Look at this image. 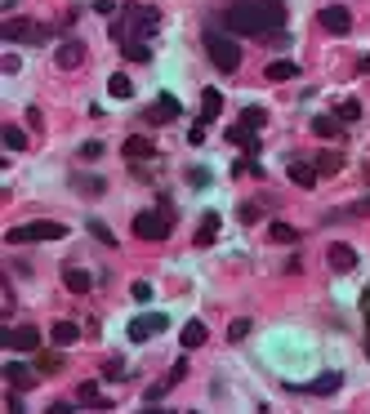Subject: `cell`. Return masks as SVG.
I'll list each match as a JSON object with an SVG mask.
<instances>
[{"instance_id": "1", "label": "cell", "mask_w": 370, "mask_h": 414, "mask_svg": "<svg viewBox=\"0 0 370 414\" xmlns=\"http://www.w3.org/2000/svg\"><path fill=\"white\" fill-rule=\"evenodd\" d=\"M224 27L232 36L281 41V31H286V0H237V5L224 9Z\"/></svg>"}, {"instance_id": "2", "label": "cell", "mask_w": 370, "mask_h": 414, "mask_svg": "<svg viewBox=\"0 0 370 414\" xmlns=\"http://www.w3.org/2000/svg\"><path fill=\"white\" fill-rule=\"evenodd\" d=\"M156 22H161V9L152 5H121V22H112V41L125 45V41H147V36L156 31Z\"/></svg>"}, {"instance_id": "3", "label": "cell", "mask_w": 370, "mask_h": 414, "mask_svg": "<svg viewBox=\"0 0 370 414\" xmlns=\"http://www.w3.org/2000/svg\"><path fill=\"white\" fill-rule=\"evenodd\" d=\"M67 227L54 218H36V223H18L5 232V245H36V241H63Z\"/></svg>"}, {"instance_id": "4", "label": "cell", "mask_w": 370, "mask_h": 414, "mask_svg": "<svg viewBox=\"0 0 370 414\" xmlns=\"http://www.w3.org/2000/svg\"><path fill=\"white\" fill-rule=\"evenodd\" d=\"M174 232V214H170V205H156V210H139L134 214V236L139 241H165Z\"/></svg>"}, {"instance_id": "5", "label": "cell", "mask_w": 370, "mask_h": 414, "mask_svg": "<svg viewBox=\"0 0 370 414\" xmlns=\"http://www.w3.org/2000/svg\"><path fill=\"white\" fill-rule=\"evenodd\" d=\"M205 54H210V63H214L219 71H237L241 67V45L232 41V36L214 31V27L205 31Z\"/></svg>"}, {"instance_id": "6", "label": "cell", "mask_w": 370, "mask_h": 414, "mask_svg": "<svg viewBox=\"0 0 370 414\" xmlns=\"http://www.w3.org/2000/svg\"><path fill=\"white\" fill-rule=\"evenodd\" d=\"M0 36L14 41V45H45L49 27H45V22H36V18H5V22H0Z\"/></svg>"}, {"instance_id": "7", "label": "cell", "mask_w": 370, "mask_h": 414, "mask_svg": "<svg viewBox=\"0 0 370 414\" xmlns=\"http://www.w3.org/2000/svg\"><path fill=\"white\" fill-rule=\"evenodd\" d=\"M339 387H343V374L326 370V374H317L313 383H286V392H294V397H335Z\"/></svg>"}, {"instance_id": "8", "label": "cell", "mask_w": 370, "mask_h": 414, "mask_svg": "<svg viewBox=\"0 0 370 414\" xmlns=\"http://www.w3.org/2000/svg\"><path fill=\"white\" fill-rule=\"evenodd\" d=\"M0 343L9 352H41V330H36V325H5V330H0Z\"/></svg>"}, {"instance_id": "9", "label": "cell", "mask_w": 370, "mask_h": 414, "mask_svg": "<svg viewBox=\"0 0 370 414\" xmlns=\"http://www.w3.org/2000/svg\"><path fill=\"white\" fill-rule=\"evenodd\" d=\"M165 330H170V316L165 312H143V316H134V321H130V338H134V343H147V338H156Z\"/></svg>"}, {"instance_id": "10", "label": "cell", "mask_w": 370, "mask_h": 414, "mask_svg": "<svg viewBox=\"0 0 370 414\" xmlns=\"http://www.w3.org/2000/svg\"><path fill=\"white\" fill-rule=\"evenodd\" d=\"M317 22H322V31H330V36H348L352 31V14L343 5H326L322 14H317Z\"/></svg>"}, {"instance_id": "11", "label": "cell", "mask_w": 370, "mask_h": 414, "mask_svg": "<svg viewBox=\"0 0 370 414\" xmlns=\"http://www.w3.org/2000/svg\"><path fill=\"white\" fill-rule=\"evenodd\" d=\"M179 99L174 94H156V103L147 107V120H152V125H170V120H179Z\"/></svg>"}, {"instance_id": "12", "label": "cell", "mask_w": 370, "mask_h": 414, "mask_svg": "<svg viewBox=\"0 0 370 414\" xmlns=\"http://www.w3.org/2000/svg\"><path fill=\"white\" fill-rule=\"evenodd\" d=\"M0 374H5V383H14V387H32L41 370H36V361L32 365L27 361H5V365H0Z\"/></svg>"}, {"instance_id": "13", "label": "cell", "mask_w": 370, "mask_h": 414, "mask_svg": "<svg viewBox=\"0 0 370 414\" xmlns=\"http://www.w3.org/2000/svg\"><path fill=\"white\" fill-rule=\"evenodd\" d=\"M326 263H330V272H352V267H357V250L343 245V241H335V245L326 250Z\"/></svg>"}, {"instance_id": "14", "label": "cell", "mask_w": 370, "mask_h": 414, "mask_svg": "<svg viewBox=\"0 0 370 414\" xmlns=\"http://www.w3.org/2000/svg\"><path fill=\"white\" fill-rule=\"evenodd\" d=\"M286 174L294 178V187H303V192H313V187H317V178H322L313 161H290V165H286Z\"/></svg>"}, {"instance_id": "15", "label": "cell", "mask_w": 370, "mask_h": 414, "mask_svg": "<svg viewBox=\"0 0 370 414\" xmlns=\"http://www.w3.org/2000/svg\"><path fill=\"white\" fill-rule=\"evenodd\" d=\"M54 63L63 67V71L81 67V63H85V45H81V41H63V45H58V54H54Z\"/></svg>"}, {"instance_id": "16", "label": "cell", "mask_w": 370, "mask_h": 414, "mask_svg": "<svg viewBox=\"0 0 370 414\" xmlns=\"http://www.w3.org/2000/svg\"><path fill=\"white\" fill-rule=\"evenodd\" d=\"M63 285L71 290V294H90V290H94V276L90 272H85V267H63Z\"/></svg>"}, {"instance_id": "17", "label": "cell", "mask_w": 370, "mask_h": 414, "mask_svg": "<svg viewBox=\"0 0 370 414\" xmlns=\"http://www.w3.org/2000/svg\"><path fill=\"white\" fill-rule=\"evenodd\" d=\"M224 138H228V143H237V148H245L250 156L259 152V134H254L250 125H228V129H224Z\"/></svg>"}, {"instance_id": "18", "label": "cell", "mask_w": 370, "mask_h": 414, "mask_svg": "<svg viewBox=\"0 0 370 414\" xmlns=\"http://www.w3.org/2000/svg\"><path fill=\"white\" fill-rule=\"evenodd\" d=\"M219 112H224V94L210 85V90H201V125H210V120H219Z\"/></svg>"}, {"instance_id": "19", "label": "cell", "mask_w": 370, "mask_h": 414, "mask_svg": "<svg viewBox=\"0 0 370 414\" xmlns=\"http://www.w3.org/2000/svg\"><path fill=\"white\" fill-rule=\"evenodd\" d=\"M76 401H81V406H90V410H112V397L98 392V383H81L76 387Z\"/></svg>"}, {"instance_id": "20", "label": "cell", "mask_w": 370, "mask_h": 414, "mask_svg": "<svg viewBox=\"0 0 370 414\" xmlns=\"http://www.w3.org/2000/svg\"><path fill=\"white\" fill-rule=\"evenodd\" d=\"M121 152H125V161H152V156H156V148L143 138V134H134V138H125V148H121Z\"/></svg>"}, {"instance_id": "21", "label": "cell", "mask_w": 370, "mask_h": 414, "mask_svg": "<svg viewBox=\"0 0 370 414\" xmlns=\"http://www.w3.org/2000/svg\"><path fill=\"white\" fill-rule=\"evenodd\" d=\"M205 338H210L205 321H188V325H183V334H179V343H183V352H192V348H201Z\"/></svg>"}, {"instance_id": "22", "label": "cell", "mask_w": 370, "mask_h": 414, "mask_svg": "<svg viewBox=\"0 0 370 414\" xmlns=\"http://www.w3.org/2000/svg\"><path fill=\"white\" fill-rule=\"evenodd\" d=\"M71 187H76L81 197H103V192H107V178H98V174H76V178H71Z\"/></svg>"}, {"instance_id": "23", "label": "cell", "mask_w": 370, "mask_h": 414, "mask_svg": "<svg viewBox=\"0 0 370 414\" xmlns=\"http://www.w3.org/2000/svg\"><path fill=\"white\" fill-rule=\"evenodd\" d=\"M49 338H54L58 348H71L81 338V325L76 321H54V330H49Z\"/></svg>"}, {"instance_id": "24", "label": "cell", "mask_w": 370, "mask_h": 414, "mask_svg": "<svg viewBox=\"0 0 370 414\" xmlns=\"http://www.w3.org/2000/svg\"><path fill=\"white\" fill-rule=\"evenodd\" d=\"M313 134L317 138H343V120L339 116H313Z\"/></svg>"}, {"instance_id": "25", "label": "cell", "mask_w": 370, "mask_h": 414, "mask_svg": "<svg viewBox=\"0 0 370 414\" xmlns=\"http://www.w3.org/2000/svg\"><path fill=\"white\" fill-rule=\"evenodd\" d=\"M299 76V63H290V58H277V63H268V80L281 85V80H294Z\"/></svg>"}, {"instance_id": "26", "label": "cell", "mask_w": 370, "mask_h": 414, "mask_svg": "<svg viewBox=\"0 0 370 414\" xmlns=\"http://www.w3.org/2000/svg\"><path fill=\"white\" fill-rule=\"evenodd\" d=\"M121 54H125V63H152V45L147 41H125Z\"/></svg>"}, {"instance_id": "27", "label": "cell", "mask_w": 370, "mask_h": 414, "mask_svg": "<svg viewBox=\"0 0 370 414\" xmlns=\"http://www.w3.org/2000/svg\"><path fill=\"white\" fill-rule=\"evenodd\" d=\"M214 236H219V214H205L201 218V227H196V245H214Z\"/></svg>"}, {"instance_id": "28", "label": "cell", "mask_w": 370, "mask_h": 414, "mask_svg": "<svg viewBox=\"0 0 370 414\" xmlns=\"http://www.w3.org/2000/svg\"><path fill=\"white\" fill-rule=\"evenodd\" d=\"M0 138H5L9 152H22V148H27V134H22L18 125H0Z\"/></svg>"}, {"instance_id": "29", "label": "cell", "mask_w": 370, "mask_h": 414, "mask_svg": "<svg viewBox=\"0 0 370 414\" xmlns=\"http://www.w3.org/2000/svg\"><path fill=\"white\" fill-rule=\"evenodd\" d=\"M268 236H273L277 245H299V232H294L290 223H273V227H268Z\"/></svg>"}, {"instance_id": "30", "label": "cell", "mask_w": 370, "mask_h": 414, "mask_svg": "<svg viewBox=\"0 0 370 414\" xmlns=\"http://www.w3.org/2000/svg\"><path fill=\"white\" fill-rule=\"evenodd\" d=\"M107 90H112V99H130V94H134V80L125 76V71H116V76L107 80Z\"/></svg>"}, {"instance_id": "31", "label": "cell", "mask_w": 370, "mask_h": 414, "mask_svg": "<svg viewBox=\"0 0 370 414\" xmlns=\"http://www.w3.org/2000/svg\"><path fill=\"white\" fill-rule=\"evenodd\" d=\"M317 174H339V169H343V156L339 152H326V156H317Z\"/></svg>"}, {"instance_id": "32", "label": "cell", "mask_w": 370, "mask_h": 414, "mask_svg": "<svg viewBox=\"0 0 370 414\" xmlns=\"http://www.w3.org/2000/svg\"><path fill=\"white\" fill-rule=\"evenodd\" d=\"M90 232H94L98 241H103V245H107V250H116V232H112V227H107V223H103V218H90Z\"/></svg>"}, {"instance_id": "33", "label": "cell", "mask_w": 370, "mask_h": 414, "mask_svg": "<svg viewBox=\"0 0 370 414\" xmlns=\"http://www.w3.org/2000/svg\"><path fill=\"white\" fill-rule=\"evenodd\" d=\"M241 125L263 129V125H268V112H263V107H245V112H241Z\"/></svg>"}, {"instance_id": "34", "label": "cell", "mask_w": 370, "mask_h": 414, "mask_svg": "<svg viewBox=\"0 0 370 414\" xmlns=\"http://www.w3.org/2000/svg\"><path fill=\"white\" fill-rule=\"evenodd\" d=\"M339 120H343V125H348V120H362V103H357V99H348V103H339V112H335Z\"/></svg>"}, {"instance_id": "35", "label": "cell", "mask_w": 370, "mask_h": 414, "mask_svg": "<svg viewBox=\"0 0 370 414\" xmlns=\"http://www.w3.org/2000/svg\"><path fill=\"white\" fill-rule=\"evenodd\" d=\"M245 334H250V316H237V321L228 325V338H232V343H241Z\"/></svg>"}, {"instance_id": "36", "label": "cell", "mask_w": 370, "mask_h": 414, "mask_svg": "<svg viewBox=\"0 0 370 414\" xmlns=\"http://www.w3.org/2000/svg\"><path fill=\"white\" fill-rule=\"evenodd\" d=\"M103 152H107V148H103L98 138H85V143H81V156H85V161H98Z\"/></svg>"}, {"instance_id": "37", "label": "cell", "mask_w": 370, "mask_h": 414, "mask_svg": "<svg viewBox=\"0 0 370 414\" xmlns=\"http://www.w3.org/2000/svg\"><path fill=\"white\" fill-rule=\"evenodd\" d=\"M36 370H41V374H58V370H63V357H41V361H36Z\"/></svg>"}, {"instance_id": "38", "label": "cell", "mask_w": 370, "mask_h": 414, "mask_svg": "<svg viewBox=\"0 0 370 414\" xmlns=\"http://www.w3.org/2000/svg\"><path fill=\"white\" fill-rule=\"evenodd\" d=\"M165 387H170V379H165V383H152V387L143 392V406H156V401L165 397Z\"/></svg>"}, {"instance_id": "39", "label": "cell", "mask_w": 370, "mask_h": 414, "mask_svg": "<svg viewBox=\"0 0 370 414\" xmlns=\"http://www.w3.org/2000/svg\"><path fill=\"white\" fill-rule=\"evenodd\" d=\"M237 218H241V223H259L263 214H259V205H254V201H245L241 210H237Z\"/></svg>"}, {"instance_id": "40", "label": "cell", "mask_w": 370, "mask_h": 414, "mask_svg": "<svg viewBox=\"0 0 370 414\" xmlns=\"http://www.w3.org/2000/svg\"><path fill=\"white\" fill-rule=\"evenodd\" d=\"M183 379H188V357H179L170 365V383H183Z\"/></svg>"}, {"instance_id": "41", "label": "cell", "mask_w": 370, "mask_h": 414, "mask_svg": "<svg viewBox=\"0 0 370 414\" xmlns=\"http://www.w3.org/2000/svg\"><path fill=\"white\" fill-rule=\"evenodd\" d=\"M103 374H107V379H121V374H125V361H103Z\"/></svg>"}, {"instance_id": "42", "label": "cell", "mask_w": 370, "mask_h": 414, "mask_svg": "<svg viewBox=\"0 0 370 414\" xmlns=\"http://www.w3.org/2000/svg\"><path fill=\"white\" fill-rule=\"evenodd\" d=\"M0 71H5V76H14V71H22L18 54H5V58H0Z\"/></svg>"}, {"instance_id": "43", "label": "cell", "mask_w": 370, "mask_h": 414, "mask_svg": "<svg viewBox=\"0 0 370 414\" xmlns=\"http://www.w3.org/2000/svg\"><path fill=\"white\" fill-rule=\"evenodd\" d=\"M130 294L139 299V303H147V299H152V285H147V281H134V290H130Z\"/></svg>"}, {"instance_id": "44", "label": "cell", "mask_w": 370, "mask_h": 414, "mask_svg": "<svg viewBox=\"0 0 370 414\" xmlns=\"http://www.w3.org/2000/svg\"><path fill=\"white\" fill-rule=\"evenodd\" d=\"M94 9H98V14H107V18H112V14H121V5H116V0H94Z\"/></svg>"}, {"instance_id": "45", "label": "cell", "mask_w": 370, "mask_h": 414, "mask_svg": "<svg viewBox=\"0 0 370 414\" xmlns=\"http://www.w3.org/2000/svg\"><path fill=\"white\" fill-rule=\"evenodd\" d=\"M76 406H81V401H76ZM76 406H71V401H54V406H49V414H71Z\"/></svg>"}, {"instance_id": "46", "label": "cell", "mask_w": 370, "mask_h": 414, "mask_svg": "<svg viewBox=\"0 0 370 414\" xmlns=\"http://www.w3.org/2000/svg\"><path fill=\"white\" fill-rule=\"evenodd\" d=\"M27 125H32V129H41V125H45V120H41V107H27Z\"/></svg>"}, {"instance_id": "47", "label": "cell", "mask_w": 370, "mask_h": 414, "mask_svg": "<svg viewBox=\"0 0 370 414\" xmlns=\"http://www.w3.org/2000/svg\"><path fill=\"white\" fill-rule=\"evenodd\" d=\"M188 143H205V125H192L188 129Z\"/></svg>"}, {"instance_id": "48", "label": "cell", "mask_w": 370, "mask_h": 414, "mask_svg": "<svg viewBox=\"0 0 370 414\" xmlns=\"http://www.w3.org/2000/svg\"><path fill=\"white\" fill-rule=\"evenodd\" d=\"M362 312H366V330H370V290L362 294Z\"/></svg>"}, {"instance_id": "49", "label": "cell", "mask_w": 370, "mask_h": 414, "mask_svg": "<svg viewBox=\"0 0 370 414\" xmlns=\"http://www.w3.org/2000/svg\"><path fill=\"white\" fill-rule=\"evenodd\" d=\"M357 71H370V54H366V58H362V63H357Z\"/></svg>"}, {"instance_id": "50", "label": "cell", "mask_w": 370, "mask_h": 414, "mask_svg": "<svg viewBox=\"0 0 370 414\" xmlns=\"http://www.w3.org/2000/svg\"><path fill=\"white\" fill-rule=\"evenodd\" d=\"M366 357H370V330H366Z\"/></svg>"}]
</instances>
